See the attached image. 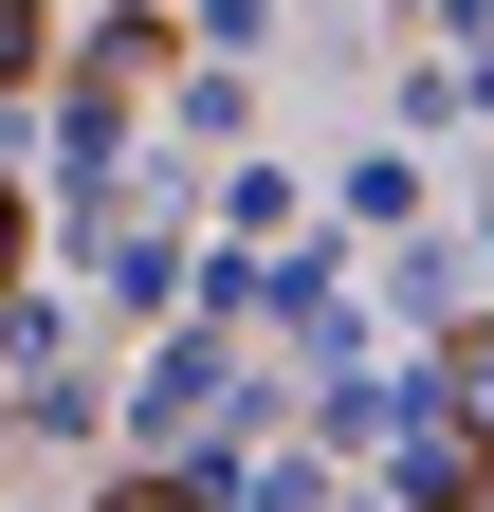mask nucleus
<instances>
[{
  "instance_id": "1",
  "label": "nucleus",
  "mask_w": 494,
  "mask_h": 512,
  "mask_svg": "<svg viewBox=\"0 0 494 512\" xmlns=\"http://www.w3.org/2000/svg\"><path fill=\"white\" fill-rule=\"evenodd\" d=\"M421 512H494V421L458 439V458H440V476H421Z\"/></svg>"
},
{
  "instance_id": "2",
  "label": "nucleus",
  "mask_w": 494,
  "mask_h": 512,
  "mask_svg": "<svg viewBox=\"0 0 494 512\" xmlns=\"http://www.w3.org/2000/svg\"><path fill=\"white\" fill-rule=\"evenodd\" d=\"M37 74V0H0V92H19Z\"/></svg>"
},
{
  "instance_id": "3",
  "label": "nucleus",
  "mask_w": 494,
  "mask_h": 512,
  "mask_svg": "<svg viewBox=\"0 0 494 512\" xmlns=\"http://www.w3.org/2000/svg\"><path fill=\"white\" fill-rule=\"evenodd\" d=\"M110 512H202V476H129V494H110Z\"/></svg>"
},
{
  "instance_id": "4",
  "label": "nucleus",
  "mask_w": 494,
  "mask_h": 512,
  "mask_svg": "<svg viewBox=\"0 0 494 512\" xmlns=\"http://www.w3.org/2000/svg\"><path fill=\"white\" fill-rule=\"evenodd\" d=\"M458 403H476V421H494V330H476V348H458Z\"/></svg>"
},
{
  "instance_id": "5",
  "label": "nucleus",
  "mask_w": 494,
  "mask_h": 512,
  "mask_svg": "<svg viewBox=\"0 0 494 512\" xmlns=\"http://www.w3.org/2000/svg\"><path fill=\"white\" fill-rule=\"evenodd\" d=\"M0 293H19V183H0Z\"/></svg>"
}]
</instances>
